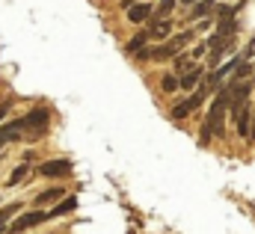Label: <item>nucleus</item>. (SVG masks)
<instances>
[{"label":"nucleus","instance_id":"obj_27","mask_svg":"<svg viewBox=\"0 0 255 234\" xmlns=\"http://www.w3.org/2000/svg\"><path fill=\"white\" fill-rule=\"evenodd\" d=\"M223 3H226V0H223Z\"/></svg>","mask_w":255,"mask_h":234},{"label":"nucleus","instance_id":"obj_8","mask_svg":"<svg viewBox=\"0 0 255 234\" xmlns=\"http://www.w3.org/2000/svg\"><path fill=\"white\" fill-rule=\"evenodd\" d=\"M178 80H181V89H196V86H202V80H205V68H202V65H193L190 71L181 74Z\"/></svg>","mask_w":255,"mask_h":234},{"label":"nucleus","instance_id":"obj_3","mask_svg":"<svg viewBox=\"0 0 255 234\" xmlns=\"http://www.w3.org/2000/svg\"><path fill=\"white\" fill-rule=\"evenodd\" d=\"M208 95H211V92H208V89H205V83H202V86L193 92L190 98H184L181 104H175V107L169 110V116H172V118H187L190 113H196V110L205 104V98H208Z\"/></svg>","mask_w":255,"mask_h":234},{"label":"nucleus","instance_id":"obj_1","mask_svg":"<svg viewBox=\"0 0 255 234\" xmlns=\"http://www.w3.org/2000/svg\"><path fill=\"white\" fill-rule=\"evenodd\" d=\"M229 107H232V92H229V86H223V89L214 95V104H211V110H208V116H205V124H202V133H199V139H202L205 145L211 142V136H223V124H226Z\"/></svg>","mask_w":255,"mask_h":234},{"label":"nucleus","instance_id":"obj_25","mask_svg":"<svg viewBox=\"0 0 255 234\" xmlns=\"http://www.w3.org/2000/svg\"><path fill=\"white\" fill-rule=\"evenodd\" d=\"M0 234H6V229H0Z\"/></svg>","mask_w":255,"mask_h":234},{"label":"nucleus","instance_id":"obj_18","mask_svg":"<svg viewBox=\"0 0 255 234\" xmlns=\"http://www.w3.org/2000/svg\"><path fill=\"white\" fill-rule=\"evenodd\" d=\"M190 59H193L190 54H178V57H175V62H172V65H175V74H187V71L193 68Z\"/></svg>","mask_w":255,"mask_h":234},{"label":"nucleus","instance_id":"obj_14","mask_svg":"<svg viewBox=\"0 0 255 234\" xmlns=\"http://www.w3.org/2000/svg\"><path fill=\"white\" fill-rule=\"evenodd\" d=\"M148 33H151V39H169V33H172V21L166 18V21H154L151 27H148Z\"/></svg>","mask_w":255,"mask_h":234},{"label":"nucleus","instance_id":"obj_13","mask_svg":"<svg viewBox=\"0 0 255 234\" xmlns=\"http://www.w3.org/2000/svg\"><path fill=\"white\" fill-rule=\"evenodd\" d=\"M18 139H21V127H18L15 121L0 127V148H3V145H9V142H18Z\"/></svg>","mask_w":255,"mask_h":234},{"label":"nucleus","instance_id":"obj_19","mask_svg":"<svg viewBox=\"0 0 255 234\" xmlns=\"http://www.w3.org/2000/svg\"><path fill=\"white\" fill-rule=\"evenodd\" d=\"M160 86H163V92H175V89H178V86H181V80H178V77H175V74H166V77H163V83H160Z\"/></svg>","mask_w":255,"mask_h":234},{"label":"nucleus","instance_id":"obj_7","mask_svg":"<svg viewBox=\"0 0 255 234\" xmlns=\"http://www.w3.org/2000/svg\"><path fill=\"white\" fill-rule=\"evenodd\" d=\"M148 18H154V9H151L148 3H133V6L128 9V21H130V24H142V21H148Z\"/></svg>","mask_w":255,"mask_h":234},{"label":"nucleus","instance_id":"obj_10","mask_svg":"<svg viewBox=\"0 0 255 234\" xmlns=\"http://www.w3.org/2000/svg\"><path fill=\"white\" fill-rule=\"evenodd\" d=\"M145 42H151V33H148V30L136 33V36H133V39L125 45V51H128V54H133V57H139V54L145 51Z\"/></svg>","mask_w":255,"mask_h":234},{"label":"nucleus","instance_id":"obj_22","mask_svg":"<svg viewBox=\"0 0 255 234\" xmlns=\"http://www.w3.org/2000/svg\"><path fill=\"white\" fill-rule=\"evenodd\" d=\"M208 51H211V48H208V42H202L199 48H193V54H190V57H193V59H199V57H205Z\"/></svg>","mask_w":255,"mask_h":234},{"label":"nucleus","instance_id":"obj_9","mask_svg":"<svg viewBox=\"0 0 255 234\" xmlns=\"http://www.w3.org/2000/svg\"><path fill=\"white\" fill-rule=\"evenodd\" d=\"M253 118H255V116L250 113V104L241 110V116L235 118V121H238V133H241L244 139H250V136H253Z\"/></svg>","mask_w":255,"mask_h":234},{"label":"nucleus","instance_id":"obj_20","mask_svg":"<svg viewBox=\"0 0 255 234\" xmlns=\"http://www.w3.org/2000/svg\"><path fill=\"white\" fill-rule=\"evenodd\" d=\"M27 169H30V166H27V163H21V166H18V169H15L12 175H9V187H15V184H18L21 178L27 175Z\"/></svg>","mask_w":255,"mask_h":234},{"label":"nucleus","instance_id":"obj_5","mask_svg":"<svg viewBox=\"0 0 255 234\" xmlns=\"http://www.w3.org/2000/svg\"><path fill=\"white\" fill-rule=\"evenodd\" d=\"M45 220H51V211H30V214L15 217L12 226H9V232L21 234V232H27V229H33V226H39V223H45Z\"/></svg>","mask_w":255,"mask_h":234},{"label":"nucleus","instance_id":"obj_12","mask_svg":"<svg viewBox=\"0 0 255 234\" xmlns=\"http://www.w3.org/2000/svg\"><path fill=\"white\" fill-rule=\"evenodd\" d=\"M63 199H65V187H51V190L36 196V205H51V202H63Z\"/></svg>","mask_w":255,"mask_h":234},{"label":"nucleus","instance_id":"obj_11","mask_svg":"<svg viewBox=\"0 0 255 234\" xmlns=\"http://www.w3.org/2000/svg\"><path fill=\"white\" fill-rule=\"evenodd\" d=\"M211 12H217L214 0H199V3H196V6L190 9V21H196V24H199V21H205Z\"/></svg>","mask_w":255,"mask_h":234},{"label":"nucleus","instance_id":"obj_2","mask_svg":"<svg viewBox=\"0 0 255 234\" xmlns=\"http://www.w3.org/2000/svg\"><path fill=\"white\" fill-rule=\"evenodd\" d=\"M187 42H193V30H181L178 36H169L160 48H154V51H151V59H157V62H163V59H175L181 51H184Z\"/></svg>","mask_w":255,"mask_h":234},{"label":"nucleus","instance_id":"obj_17","mask_svg":"<svg viewBox=\"0 0 255 234\" xmlns=\"http://www.w3.org/2000/svg\"><path fill=\"white\" fill-rule=\"evenodd\" d=\"M172 6H175V0H160L157 9H154V21H166L169 12H172Z\"/></svg>","mask_w":255,"mask_h":234},{"label":"nucleus","instance_id":"obj_4","mask_svg":"<svg viewBox=\"0 0 255 234\" xmlns=\"http://www.w3.org/2000/svg\"><path fill=\"white\" fill-rule=\"evenodd\" d=\"M48 121H51V113H48L45 107H36V110H30L27 116L15 118V124H18L21 130H33V133H45Z\"/></svg>","mask_w":255,"mask_h":234},{"label":"nucleus","instance_id":"obj_6","mask_svg":"<svg viewBox=\"0 0 255 234\" xmlns=\"http://www.w3.org/2000/svg\"><path fill=\"white\" fill-rule=\"evenodd\" d=\"M39 172L45 178H65V175H71V160H45L42 166H39Z\"/></svg>","mask_w":255,"mask_h":234},{"label":"nucleus","instance_id":"obj_23","mask_svg":"<svg viewBox=\"0 0 255 234\" xmlns=\"http://www.w3.org/2000/svg\"><path fill=\"white\" fill-rule=\"evenodd\" d=\"M253 54H255V39H253V42H250V45H247V59L253 57Z\"/></svg>","mask_w":255,"mask_h":234},{"label":"nucleus","instance_id":"obj_24","mask_svg":"<svg viewBox=\"0 0 255 234\" xmlns=\"http://www.w3.org/2000/svg\"><path fill=\"white\" fill-rule=\"evenodd\" d=\"M250 139H253V142H255V118H253V136H250Z\"/></svg>","mask_w":255,"mask_h":234},{"label":"nucleus","instance_id":"obj_21","mask_svg":"<svg viewBox=\"0 0 255 234\" xmlns=\"http://www.w3.org/2000/svg\"><path fill=\"white\" fill-rule=\"evenodd\" d=\"M9 110H12V98H6V101H0V121L9 116Z\"/></svg>","mask_w":255,"mask_h":234},{"label":"nucleus","instance_id":"obj_15","mask_svg":"<svg viewBox=\"0 0 255 234\" xmlns=\"http://www.w3.org/2000/svg\"><path fill=\"white\" fill-rule=\"evenodd\" d=\"M71 211H77V199H74V196H65L63 202L51 211V220H54V217H68Z\"/></svg>","mask_w":255,"mask_h":234},{"label":"nucleus","instance_id":"obj_26","mask_svg":"<svg viewBox=\"0 0 255 234\" xmlns=\"http://www.w3.org/2000/svg\"><path fill=\"white\" fill-rule=\"evenodd\" d=\"M184 3H193V0H184Z\"/></svg>","mask_w":255,"mask_h":234},{"label":"nucleus","instance_id":"obj_16","mask_svg":"<svg viewBox=\"0 0 255 234\" xmlns=\"http://www.w3.org/2000/svg\"><path fill=\"white\" fill-rule=\"evenodd\" d=\"M250 74H253V65H250V59L247 57H238V68H235V80H250Z\"/></svg>","mask_w":255,"mask_h":234}]
</instances>
